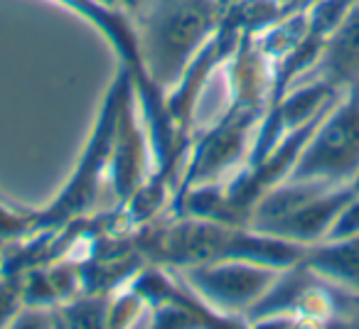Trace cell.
<instances>
[{
    "instance_id": "3957f363",
    "label": "cell",
    "mask_w": 359,
    "mask_h": 329,
    "mask_svg": "<svg viewBox=\"0 0 359 329\" xmlns=\"http://www.w3.org/2000/svg\"><path fill=\"white\" fill-rule=\"evenodd\" d=\"M359 175V84L342 91L305 143L288 180L347 185Z\"/></svg>"
},
{
    "instance_id": "9c48e42d",
    "label": "cell",
    "mask_w": 359,
    "mask_h": 329,
    "mask_svg": "<svg viewBox=\"0 0 359 329\" xmlns=\"http://www.w3.org/2000/svg\"><path fill=\"white\" fill-rule=\"evenodd\" d=\"M308 74L342 91L359 84V3L323 40L320 57Z\"/></svg>"
},
{
    "instance_id": "8fae6325",
    "label": "cell",
    "mask_w": 359,
    "mask_h": 329,
    "mask_svg": "<svg viewBox=\"0 0 359 329\" xmlns=\"http://www.w3.org/2000/svg\"><path fill=\"white\" fill-rule=\"evenodd\" d=\"M22 304H25V300H22L20 275L0 273V327L13 324Z\"/></svg>"
},
{
    "instance_id": "6da1fadb",
    "label": "cell",
    "mask_w": 359,
    "mask_h": 329,
    "mask_svg": "<svg viewBox=\"0 0 359 329\" xmlns=\"http://www.w3.org/2000/svg\"><path fill=\"white\" fill-rule=\"evenodd\" d=\"M224 0H143L135 10L143 81L135 91H168L190 59L219 30Z\"/></svg>"
},
{
    "instance_id": "7c38bea8",
    "label": "cell",
    "mask_w": 359,
    "mask_h": 329,
    "mask_svg": "<svg viewBox=\"0 0 359 329\" xmlns=\"http://www.w3.org/2000/svg\"><path fill=\"white\" fill-rule=\"evenodd\" d=\"M359 231V195L347 204V209L339 214V219L334 221L332 231L327 234V239H342V236L357 234Z\"/></svg>"
},
{
    "instance_id": "ba28073f",
    "label": "cell",
    "mask_w": 359,
    "mask_h": 329,
    "mask_svg": "<svg viewBox=\"0 0 359 329\" xmlns=\"http://www.w3.org/2000/svg\"><path fill=\"white\" fill-rule=\"evenodd\" d=\"M57 6L67 8L69 13L79 15L86 25H91L106 45L116 52L121 59V66L130 71L133 81H143V66H140V50H138V30H135V20L130 13L121 10V8L101 6L96 0H50Z\"/></svg>"
},
{
    "instance_id": "8992f818",
    "label": "cell",
    "mask_w": 359,
    "mask_h": 329,
    "mask_svg": "<svg viewBox=\"0 0 359 329\" xmlns=\"http://www.w3.org/2000/svg\"><path fill=\"white\" fill-rule=\"evenodd\" d=\"M121 69H123V91H121L109 164V185L114 187L118 206L126 204L153 172V150H150L148 130H145L138 99H135L133 76L126 66Z\"/></svg>"
},
{
    "instance_id": "30bf717a",
    "label": "cell",
    "mask_w": 359,
    "mask_h": 329,
    "mask_svg": "<svg viewBox=\"0 0 359 329\" xmlns=\"http://www.w3.org/2000/svg\"><path fill=\"white\" fill-rule=\"evenodd\" d=\"M303 263L323 280L352 293L359 302V231L313 244Z\"/></svg>"
},
{
    "instance_id": "52a82bcc",
    "label": "cell",
    "mask_w": 359,
    "mask_h": 329,
    "mask_svg": "<svg viewBox=\"0 0 359 329\" xmlns=\"http://www.w3.org/2000/svg\"><path fill=\"white\" fill-rule=\"evenodd\" d=\"M357 197V190L352 187V182L337 187H327L320 195H315L310 202H305L303 206H298L295 211H290L288 216L278 219L276 224L264 226L259 231L266 234L280 236V239L298 241V244L313 246L327 239V234L332 231L334 221L339 219L349 202ZM254 229V226H251Z\"/></svg>"
},
{
    "instance_id": "5bb4252c",
    "label": "cell",
    "mask_w": 359,
    "mask_h": 329,
    "mask_svg": "<svg viewBox=\"0 0 359 329\" xmlns=\"http://www.w3.org/2000/svg\"><path fill=\"white\" fill-rule=\"evenodd\" d=\"M128 3V10H130V15H135V10H138L140 6H143V0H126Z\"/></svg>"
},
{
    "instance_id": "9a60e30c",
    "label": "cell",
    "mask_w": 359,
    "mask_h": 329,
    "mask_svg": "<svg viewBox=\"0 0 359 329\" xmlns=\"http://www.w3.org/2000/svg\"><path fill=\"white\" fill-rule=\"evenodd\" d=\"M231 3H239V0H224V8H226V6H231Z\"/></svg>"
},
{
    "instance_id": "277c9868",
    "label": "cell",
    "mask_w": 359,
    "mask_h": 329,
    "mask_svg": "<svg viewBox=\"0 0 359 329\" xmlns=\"http://www.w3.org/2000/svg\"><path fill=\"white\" fill-rule=\"evenodd\" d=\"M264 111L259 108H231L226 106L210 130L192 135L190 153H187L182 175L175 187V195L205 182H224L239 170L249 158L256 128Z\"/></svg>"
},
{
    "instance_id": "7a4b0ae2",
    "label": "cell",
    "mask_w": 359,
    "mask_h": 329,
    "mask_svg": "<svg viewBox=\"0 0 359 329\" xmlns=\"http://www.w3.org/2000/svg\"><path fill=\"white\" fill-rule=\"evenodd\" d=\"M121 91H123V69L111 81L101 101L99 115H96L91 133L74 164L69 180L60 190V195L42 209H35V224L32 234L37 231H57L76 219H84L99 202L104 182H109L111 164V143H114L116 115H118Z\"/></svg>"
},
{
    "instance_id": "5b68a950",
    "label": "cell",
    "mask_w": 359,
    "mask_h": 329,
    "mask_svg": "<svg viewBox=\"0 0 359 329\" xmlns=\"http://www.w3.org/2000/svg\"><path fill=\"white\" fill-rule=\"evenodd\" d=\"M215 312L244 324V314L273 288L283 270L236 258H219L175 270Z\"/></svg>"
},
{
    "instance_id": "4fadbf2b",
    "label": "cell",
    "mask_w": 359,
    "mask_h": 329,
    "mask_svg": "<svg viewBox=\"0 0 359 329\" xmlns=\"http://www.w3.org/2000/svg\"><path fill=\"white\" fill-rule=\"evenodd\" d=\"M278 3L283 6L285 13H295V10H305L313 0H278Z\"/></svg>"
}]
</instances>
